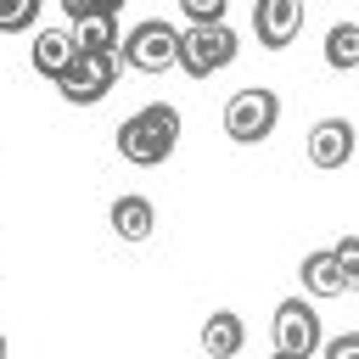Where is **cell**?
Masks as SVG:
<instances>
[{
	"instance_id": "277c9868",
	"label": "cell",
	"mask_w": 359,
	"mask_h": 359,
	"mask_svg": "<svg viewBox=\"0 0 359 359\" xmlns=\"http://www.w3.org/2000/svg\"><path fill=\"white\" fill-rule=\"evenodd\" d=\"M275 123H280V95L264 90V84L236 90V95L224 101V135H230L236 146H258Z\"/></svg>"
},
{
	"instance_id": "4fadbf2b",
	"label": "cell",
	"mask_w": 359,
	"mask_h": 359,
	"mask_svg": "<svg viewBox=\"0 0 359 359\" xmlns=\"http://www.w3.org/2000/svg\"><path fill=\"white\" fill-rule=\"evenodd\" d=\"M107 219H112V236H118V241H146V236L157 230V208H151L146 196H118V202L107 208Z\"/></svg>"
},
{
	"instance_id": "d6986e66",
	"label": "cell",
	"mask_w": 359,
	"mask_h": 359,
	"mask_svg": "<svg viewBox=\"0 0 359 359\" xmlns=\"http://www.w3.org/2000/svg\"><path fill=\"white\" fill-rule=\"evenodd\" d=\"M6 353H11V348H6V337H0V359H6Z\"/></svg>"
},
{
	"instance_id": "9a60e30c",
	"label": "cell",
	"mask_w": 359,
	"mask_h": 359,
	"mask_svg": "<svg viewBox=\"0 0 359 359\" xmlns=\"http://www.w3.org/2000/svg\"><path fill=\"white\" fill-rule=\"evenodd\" d=\"M39 22V0H0V34H28Z\"/></svg>"
},
{
	"instance_id": "ffe728a7",
	"label": "cell",
	"mask_w": 359,
	"mask_h": 359,
	"mask_svg": "<svg viewBox=\"0 0 359 359\" xmlns=\"http://www.w3.org/2000/svg\"><path fill=\"white\" fill-rule=\"evenodd\" d=\"M269 359H297V353H269Z\"/></svg>"
},
{
	"instance_id": "7a4b0ae2",
	"label": "cell",
	"mask_w": 359,
	"mask_h": 359,
	"mask_svg": "<svg viewBox=\"0 0 359 359\" xmlns=\"http://www.w3.org/2000/svg\"><path fill=\"white\" fill-rule=\"evenodd\" d=\"M180 45H185V34L168 17H140V22H129L118 62H129L135 73H168L180 62Z\"/></svg>"
},
{
	"instance_id": "52a82bcc",
	"label": "cell",
	"mask_w": 359,
	"mask_h": 359,
	"mask_svg": "<svg viewBox=\"0 0 359 359\" xmlns=\"http://www.w3.org/2000/svg\"><path fill=\"white\" fill-rule=\"evenodd\" d=\"M112 79H118V56H90V50H79V62L56 79V90H62V101H73V107H95V101H107Z\"/></svg>"
},
{
	"instance_id": "7c38bea8",
	"label": "cell",
	"mask_w": 359,
	"mask_h": 359,
	"mask_svg": "<svg viewBox=\"0 0 359 359\" xmlns=\"http://www.w3.org/2000/svg\"><path fill=\"white\" fill-rule=\"evenodd\" d=\"M297 280H303V292H309V297H342V292H348V275H342V264H337V252H331V247L309 252V258H303V269H297Z\"/></svg>"
},
{
	"instance_id": "8992f818",
	"label": "cell",
	"mask_w": 359,
	"mask_h": 359,
	"mask_svg": "<svg viewBox=\"0 0 359 359\" xmlns=\"http://www.w3.org/2000/svg\"><path fill=\"white\" fill-rule=\"evenodd\" d=\"M236 62V28H185V45H180V67L191 79H213L219 67Z\"/></svg>"
},
{
	"instance_id": "3957f363",
	"label": "cell",
	"mask_w": 359,
	"mask_h": 359,
	"mask_svg": "<svg viewBox=\"0 0 359 359\" xmlns=\"http://www.w3.org/2000/svg\"><path fill=\"white\" fill-rule=\"evenodd\" d=\"M56 6L73 28L79 50H90V56H118L123 50V34H118V6L123 0H56Z\"/></svg>"
},
{
	"instance_id": "ac0fdd59",
	"label": "cell",
	"mask_w": 359,
	"mask_h": 359,
	"mask_svg": "<svg viewBox=\"0 0 359 359\" xmlns=\"http://www.w3.org/2000/svg\"><path fill=\"white\" fill-rule=\"evenodd\" d=\"M325 359H359V331H342L325 342Z\"/></svg>"
},
{
	"instance_id": "e0dca14e",
	"label": "cell",
	"mask_w": 359,
	"mask_h": 359,
	"mask_svg": "<svg viewBox=\"0 0 359 359\" xmlns=\"http://www.w3.org/2000/svg\"><path fill=\"white\" fill-rule=\"evenodd\" d=\"M337 264H342V275H348V292H359V236H337Z\"/></svg>"
},
{
	"instance_id": "9c48e42d",
	"label": "cell",
	"mask_w": 359,
	"mask_h": 359,
	"mask_svg": "<svg viewBox=\"0 0 359 359\" xmlns=\"http://www.w3.org/2000/svg\"><path fill=\"white\" fill-rule=\"evenodd\" d=\"M353 146H359V135H353L348 118H320L309 129V163L314 168H342L353 157Z\"/></svg>"
},
{
	"instance_id": "ba28073f",
	"label": "cell",
	"mask_w": 359,
	"mask_h": 359,
	"mask_svg": "<svg viewBox=\"0 0 359 359\" xmlns=\"http://www.w3.org/2000/svg\"><path fill=\"white\" fill-rule=\"evenodd\" d=\"M303 28V6L297 0H258L252 6V34L264 39V50H286Z\"/></svg>"
},
{
	"instance_id": "8fae6325",
	"label": "cell",
	"mask_w": 359,
	"mask_h": 359,
	"mask_svg": "<svg viewBox=\"0 0 359 359\" xmlns=\"http://www.w3.org/2000/svg\"><path fill=\"white\" fill-rule=\"evenodd\" d=\"M241 348H247V325H241V314L213 309V314L202 320V353H208V359H236Z\"/></svg>"
},
{
	"instance_id": "6da1fadb",
	"label": "cell",
	"mask_w": 359,
	"mask_h": 359,
	"mask_svg": "<svg viewBox=\"0 0 359 359\" xmlns=\"http://www.w3.org/2000/svg\"><path fill=\"white\" fill-rule=\"evenodd\" d=\"M174 140H180V112L174 101H151L140 112H129L118 123V151L135 163V168H157L174 157Z\"/></svg>"
},
{
	"instance_id": "2e32d148",
	"label": "cell",
	"mask_w": 359,
	"mask_h": 359,
	"mask_svg": "<svg viewBox=\"0 0 359 359\" xmlns=\"http://www.w3.org/2000/svg\"><path fill=\"white\" fill-rule=\"evenodd\" d=\"M191 28H224V0H180Z\"/></svg>"
},
{
	"instance_id": "30bf717a",
	"label": "cell",
	"mask_w": 359,
	"mask_h": 359,
	"mask_svg": "<svg viewBox=\"0 0 359 359\" xmlns=\"http://www.w3.org/2000/svg\"><path fill=\"white\" fill-rule=\"evenodd\" d=\"M28 62H34L39 79H62V73L79 62V39H73V28H67V22H62V28H39Z\"/></svg>"
},
{
	"instance_id": "5b68a950",
	"label": "cell",
	"mask_w": 359,
	"mask_h": 359,
	"mask_svg": "<svg viewBox=\"0 0 359 359\" xmlns=\"http://www.w3.org/2000/svg\"><path fill=\"white\" fill-rule=\"evenodd\" d=\"M269 331H275V353L314 359V353L325 348V337H320V314H314V303H309V297H286V303H275Z\"/></svg>"
},
{
	"instance_id": "5bb4252c",
	"label": "cell",
	"mask_w": 359,
	"mask_h": 359,
	"mask_svg": "<svg viewBox=\"0 0 359 359\" xmlns=\"http://www.w3.org/2000/svg\"><path fill=\"white\" fill-rule=\"evenodd\" d=\"M325 67H337V73L359 67V22H331L325 28Z\"/></svg>"
}]
</instances>
